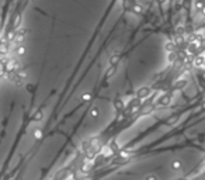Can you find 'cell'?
Masks as SVG:
<instances>
[{"instance_id": "obj_1", "label": "cell", "mask_w": 205, "mask_h": 180, "mask_svg": "<svg viewBox=\"0 0 205 180\" xmlns=\"http://www.w3.org/2000/svg\"><path fill=\"white\" fill-rule=\"evenodd\" d=\"M170 102H172V96L166 93V94H163V96H162V97L158 100V104H159V106H169V104H170Z\"/></svg>"}, {"instance_id": "obj_2", "label": "cell", "mask_w": 205, "mask_h": 180, "mask_svg": "<svg viewBox=\"0 0 205 180\" xmlns=\"http://www.w3.org/2000/svg\"><path fill=\"white\" fill-rule=\"evenodd\" d=\"M185 85H187V75H185V76L183 75L181 78H179L177 80H176L174 87H176V89H181V87H184Z\"/></svg>"}, {"instance_id": "obj_3", "label": "cell", "mask_w": 205, "mask_h": 180, "mask_svg": "<svg viewBox=\"0 0 205 180\" xmlns=\"http://www.w3.org/2000/svg\"><path fill=\"white\" fill-rule=\"evenodd\" d=\"M149 94H150V89H149V87H141V89L138 90L136 96H138L139 99H146Z\"/></svg>"}, {"instance_id": "obj_4", "label": "cell", "mask_w": 205, "mask_h": 180, "mask_svg": "<svg viewBox=\"0 0 205 180\" xmlns=\"http://www.w3.org/2000/svg\"><path fill=\"white\" fill-rule=\"evenodd\" d=\"M204 65H205V56L204 55L195 56V59H194V66H195V68H202Z\"/></svg>"}, {"instance_id": "obj_5", "label": "cell", "mask_w": 205, "mask_h": 180, "mask_svg": "<svg viewBox=\"0 0 205 180\" xmlns=\"http://www.w3.org/2000/svg\"><path fill=\"white\" fill-rule=\"evenodd\" d=\"M174 48H176V42L174 41H167L165 45V51H167V52H173Z\"/></svg>"}, {"instance_id": "obj_6", "label": "cell", "mask_w": 205, "mask_h": 180, "mask_svg": "<svg viewBox=\"0 0 205 180\" xmlns=\"http://www.w3.org/2000/svg\"><path fill=\"white\" fill-rule=\"evenodd\" d=\"M172 167H173L174 170H180V169L183 167V162H181V160H173Z\"/></svg>"}, {"instance_id": "obj_7", "label": "cell", "mask_w": 205, "mask_h": 180, "mask_svg": "<svg viewBox=\"0 0 205 180\" xmlns=\"http://www.w3.org/2000/svg\"><path fill=\"white\" fill-rule=\"evenodd\" d=\"M98 114H100V110L97 109V107L90 110V116H91V117H98Z\"/></svg>"}, {"instance_id": "obj_8", "label": "cell", "mask_w": 205, "mask_h": 180, "mask_svg": "<svg viewBox=\"0 0 205 180\" xmlns=\"http://www.w3.org/2000/svg\"><path fill=\"white\" fill-rule=\"evenodd\" d=\"M115 71H117V68H114V66H111V68H110V71L107 72V75H105V76H107V78H111V76H112V75L115 73Z\"/></svg>"}, {"instance_id": "obj_9", "label": "cell", "mask_w": 205, "mask_h": 180, "mask_svg": "<svg viewBox=\"0 0 205 180\" xmlns=\"http://www.w3.org/2000/svg\"><path fill=\"white\" fill-rule=\"evenodd\" d=\"M110 62H111V65H114L115 62H118V55H117V54L112 55V56H111V61H110Z\"/></svg>"}, {"instance_id": "obj_10", "label": "cell", "mask_w": 205, "mask_h": 180, "mask_svg": "<svg viewBox=\"0 0 205 180\" xmlns=\"http://www.w3.org/2000/svg\"><path fill=\"white\" fill-rule=\"evenodd\" d=\"M142 6H139V4H136V6H134V11L135 13H142Z\"/></svg>"}, {"instance_id": "obj_11", "label": "cell", "mask_w": 205, "mask_h": 180, "mask_svg": "<svg viewBox=\"0 0 205 180\" xmlns=\"http://www.w3.org/2000/svg\"><path fill=\"white\" fill-rule=\"evenodd\" d=\"M167 59H169V62L174 61V59H176V54H174V52H169V58H167Z\"/></svg>"}, {"instance_id": "obj_12", "label": "cell", "mask_w": 205, "mask_h": 180, "mask_svg": "<svg viewBox=\"0 0 205 180\" xmlns=\"http://www.w3.org/2000/svg\"><path fill=\"white\" fill-rule=\"evenodd\" d=\"M91 96H90V93H84L83 96H82V100H89Z\"/></svg>"}, {"instance_id": "obj_13", "label": "cell", "mask_w": 205, "mask_h": 180, "mask_svg": "<svg viewBox=\"0 0 205 180\" xmlns=\"http://www.w3.org/2000/svg\"><path fill=\"white\" fill-rule=\"evenodd\" d=\"M115 107H117V109H122V107H124V103L121 102V100H118V103H115Z\"/></svg>"}, {"instance_id": "obj_14", "label": "cell", "mask_w": 205, "mask_h": 180, "mask_svg": "<svg viewBox=\"0 0 205 180\" xmlns=\"http://www.w3.org/2000/svg\"><path fill=\"white\" fill-rule=\"evenodd\" d=\"M145 180H158V177H156V176H153V174H150V176H146Z\"/></svg>"}, {"instance_id": "obj_15", "label": "cell", "mask_w": 205, "mask_h": 180, "mask_svg": "<svg viewBox=\"0 0 205 180\" xmlns=\"http://www.w3.org/2000/svg\"><path fill=\"white\" fill-rule=\"evenodd\" d=\"M202 14H204V16H205V7L202 8Z\"/></svg>"}, {"instance_id": "obj_16", "label": "cell", "mask_w": 205, "mask_h": 180, "mask_svg": "<svg viewBox=\"0 0 205 180\" xmlns=\"http://www.w3.org/2000/svg\"><path fill=\"white\" fill-rule=\"evenodd\" d=\"M204 107H205V103H204Z\"/></svg>"}]
</instances>
